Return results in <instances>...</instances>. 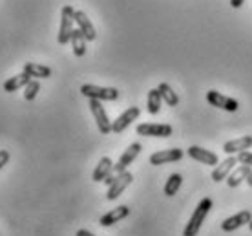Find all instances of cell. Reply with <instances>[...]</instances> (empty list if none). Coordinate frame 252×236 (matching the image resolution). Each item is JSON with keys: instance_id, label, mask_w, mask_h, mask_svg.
Listing matches in <instances>:
<instances>
[{"instance_id": "obj_1", "label": "cell", "mask_w": 252, "mask_h": 236, "mask_svg": "<svg viewBox=\"0 0 252 236\" xmlns=\"http://www.w3.org/2000/svg\"><path fill=\"white\" fill-rule=\"evenodd\" d=\"M210 209H212V200L203 198L201 202H199V205L195 207V211L192 212L189 224H187V227H185V231H183V236H197V233L201 229L203 222H205L207 214L210 212Z\"/></svg>"}, {"instance_id": "obj_2", "label": "cell", "mask_w": 252, "mask_h": 236, "mask_svg": "<svg viewBox=\"0 0 252 236\" xmlns=\"http://www.w3.org/2000/svg\"><path fill=\"white\" fill-rule=\"evenodd\" d=\"M73 24H75V9L71 6H64L61 11V28H59L57 40L59 44L64 46L71 40V33H73Z\"/></svg>"}, {"instance_id": "obj_3", "label": "cell", "mask_w": 252, "mask_h": 236, "mask_svg": "<svg viewBox=\"0 0 252 236\" xmlns=\"http://www.w3.org/2000/svg\"><path fill=\"white\" fill-rule=\"evenodd\" d=\"M81 94L88 99H97V101H115L119 97V90L106 88V86H95V84H82Z\"/></svg>"}, {"instance_id": "obj_4", "label": "cell", "mask_w": 252, "mask_h": 236, "mask_svg": "<svg viewBox=\"0 0 252 236\" xmlns=\"http://www.w3.org/2000/svg\"><path fill=\"white\" fill-rule=\"evenodd\" d=\"M90 110L95 117V123H97V128L101 134H110L112 132V121L108 119V114L104 106H102V101H97V99H90Z\"/></svg>"}, {"instance_id": "obj_5", "label": "cell", "mask_w": 252, "mask_h": 236, "mask_svg": "<svg viewBox=\"0 0 252 236\" xmlns=\"http://www.w3.org/2000/svg\"><path fill=\"white\" fill-rule=\"evenodd\" d=\"M135 130L139 135H146V137H170L174 132L170 125H163V123H141Z\"/></svg>"}, {"instance_id": "obj_6", "label": "cell", "mask_w": 252, "mask_h": 236, "mask_svg": "<svg viewBox=\"0 0 252 236\" xmlns=\"http://www.w3.org/2000/svg\"><path fill=\"white\" fill-rule=\"evenodd\" d=\"M207 102H210V104L216 106V108L227 110V112H238V108H240V102L236 101L234 97L223 96V94L218 92V90H210V92H207Z\"/></svg>"}, {"instance_id": "obj_7", "label": "cell", "mask_w": 252, "mask_h": 236, "mask_svg": "<svg viewBox=\"0 0 252 236\" xmlns=\"http://www.w3.org/2000/svg\"><path fill=\"white\" fill-rule=\"evenodd\" d=\"M141 150H143V145H141V143H132V145L126 148L125 152H123V156L119 158V161H117V163L114 165V174L126 172V169L132 165L133 160L137 158Z\"/></svg>"}, {"instance_id": "obj_8", "label": "cell", "mask_w": 252, "mask_h": 236, "mask_svg": "<svg viewBox=\"0 0 252 236\" xmlns=\"http://www.w3.org/2000/svg\"><path fill=\"white\" fill-rule=\"evenodd\" d=\"M133 181V176L132 172H123V174H117V178H115V181L112 183V185L108 187V192H106V200H110V202H114V200H117L123 194V192L126 191V187L130 185Z\"/></svg>"}, {"instance_id": "obj_9", "label": "cell", "mask_w": 252, "mask_h": 236, "mask_svg": "<svg viewBox=\"0 0 252 236\" xmlns=\"http://www.w3.org/2000/svg\"><path fill=\"white\" fill-rule=\"evenodd\" d=\"M139 114H141V110H139L137 106H130L128 110H125V112H123V114H121L119 117L112 123V132H115V134H121L123 130H126V128L130 127V125L137 119Z\"/></svg>"}, {"instance_id": "obj_10", "label": "cell", "mask_w": 252, "mask_h": 236, "mask_svg": "<svg viewBox=\"0 0 252 236\" xmlns=\"http://www.w3.org/2000/svg\"><path fill=\"white\" fill-rule=\"evenodd\" d=\"M183 150L181 148H168V150H159L150 156V165H164V163H174L183 158Z\"/></svg>"}, {"instance_id": "obj_11", "label": "cell", "mask_w": 252, "mask_h": 236, "mask_svg": "<svg viewBox=\"0 0 252 236\" xmlns=\"http://www.w3.org/2000/svg\"><path fill=\"white\" fill-rule=\"evenodd\" d=\"M252 222V212L251 211H241L234 216L227 218L225 222H221V231L225 233H232V231L240 229L241 225H249Z\"/></svg>"}, {"instance_id": "obj_12", "label": "cell", "mask_w": 252, "mask_h": 236, "mask_svg": "<svg viewBox=\"0 0 252 236\" xmlns=\"http://www.w3.org/2000/svg\"><path fill=\"white\" fill-rule=\"evenodd\" d=\"M187 154H189L192 160L199 161L203 165H210V167L218 165V156H216L214 152H210V150H205V148L197 147V145H190Z\"/></svg>"}, {"instance_id": "obj_13", "label": "cell", "mask_w": 252, "mask_h": 236, "mask_svg": "<svg viewBox=\"0 0 252 236\" xmlns=\"http://www.w3.org/2000/svg\"><path fill=\"white\" fill-rule=\"evenodd\" d=\"M236 163H238V158H236V156H228L227 160L221 161V165L218 163L216 169L212 170V179L218 181V183L223 181V179H227L228 176H230V172L236 169Z\"/></svg>"}, {"instance_id": "obj_14", "label": "cell", "mask_w": 252, "mask_h": 236, "mask_svg": "<svg viewBox=\"0 0 252 236\" xmlns=\"http://www.w3.org/2000/svg\"><path fill=\"white\" fill-rule=\"evenodd\" d=\"M251 148H252V135H243V137H238V139L227 141L223 145V152L232 156L236 152L240 154V152H245V150H251Z\"/></svg>"}, {"instance_id": "obj_15", "label": "cell", "mask_w": 252, "mask_h": 236, "mask_svg": "<svg viewBox=\"0 0 252 236\" xmlns=\"http://www.w3.org/2000/svg\"><path fill=\"white\" fill-rule=\"evenodd\" d=\"M128 214H130V209H128L126 205H119V207H115V209H112V211H108L104 216H101L99 224H101L102 227H110V225L117 224V222H121V220H125Z\"/></svg>"}, {"instance_id": "obj_16", "label": "cell", "mask_w": 252, "mask_h": 236, "mask_svg": "<svg viewBox=\"0 0 252 236\" xmlns=\"http://www.w3.org/2000/svg\"><path fill=\"white\" fill-rule=\"evenodd\" d=\"M75 24L84 33L86 40H95L97 38V32H95L94 24H92V20L88 19V15L84 11H75Z\"/></svg>"}, {"instance_id": "obj_17", "label": "cell", "mask_w": 252, "mask_h": 236, "mask_svg": "<svg viewBox=\"0 0 252 236\" xmlns=\"http://www.w3.org/2000/svg\"><path fill=\"white\" fill-rule=\"evenodd\" d=\"M112 172H114V161L110 160L108 156H104V158H101V161L97 163V167H95L94 174H92V179L99 183V181H104Z\"/></svg>"}, {"instance_id": "obj_18", "label": "cell", "mask_w": 252, "mask_h": 236, "mask_svg": "<svg viewBox=\"0 0 252 236\" xmlns=\"http://www.w3.org/2000/svg\"><path fill=\"white\" fill-rule=\"evenodd\" d=\"M30 81H32V77L28 75L26 71H22V73H19V75H13L4 83V92L13 94V92H17V90H20V88H26Z\"/></svg>"}, {"instance_id": "obj_19", "label": "cell", "mask_w": 252, "mask_h": 236, "mask_svg": "<svg viewBox=\"0 0 252 236\" xmlns=\"http://www.w3.org/2000/svg\"><path fill=\"white\" fill-rule=\"evenodd\" d=\"M252 172V167H247V165H240L236 167L232 172H230V176L227 178V185L228 187H238L241 183V181H247V178L251 176Z\"/></svg>"}, {"instance_id": "obj_20", "label": "cell", "mask_w": 252, "mask_h": 236, "mask_svg": "<svg viewBox=\"0 0 252 236\" xmlns=\"http://www.w3.org/2000/svg\"><path fill=\"white\" fill-rule=\"evenodd\" d=\"M71 50H73V53H75V57H84V53H86V37H84V33L77 28V30H73V33H71Z\"/></svg>"}, {"instance_id": "obj_21", "label": "cell", "mask_w": 252, "mask_h": 236, "mask_svg": "<svg viewBox=\"0 0 252 236\" xmlns=\"http://www.w3.org/2000/svg\"><path fill=\"white\" fill-rule=\"evenodd\" d=\"M24 71L30 77H35V79H48V77H51V68L50 66H44V64L26 63Z\"/></svg>"}, {"instance_id": "obj_22", "label": "cell", "mask_w": 252, "mask_h": 236, "mask_svg": "<svg viewBox=\"0 0 252 236\" xmlns=\"http://www.w3.org/2000/svg\"><path fill=\"white\" fill-rule=\"evenodd\" d=\"M161 104H163V97L159 94V90L158 88L150 90V92H148V97H146V110H148V114H152V115L159 114Z\"/></svg>"}, {"instance_id": "obj_23", "label": "cell", "mask_w": 252, "mask_h": 236, "mask_svg": "<svg viewBox=\"0 0 252 236\" xmlns=\"http://www.w3.org/2000/svg\"><path fill=\"white\" fill-rule=\"evenodd\" d=\"M159 94H161V97H163V101L168 104V106H177V102H179V97H177V94L172 90L170 84L166 83H161L158 86Z\"/></svg>"}, {"instance_id": "obj_24", "label": "cell", "mask_w": 252, "mask_h": 236, "mask_svg": "<svg viewBox=\"0 0 252 236\" xmlns=\"http://www.w3.org/2000/svg\"><path fill=\"white\" fill-rule=\"evenodd\" d=\"M181 183H183V176H181V174H170V178L166 179V183H164V194H166V196L177 194Z\"/></svg>"}, {"instance_id": "obj_25", "label": "cell", "mask_w": 252, "mask_h": 236, "mask_svg": "<svg viewBox=\"0 0 252 236\" xmlns=\"http://www.w3.org/2000/svg\"><path fill=\"white\" fill-rule=\"evenodd\" d=\"M38 90H40V83H38L37 79H32V81L28 83V86L24 88V99L26 101H33V99L37 97Z\"/></svg>"}, {"instance_id": "obj_26", "label": "cell", "mask_w": 252, "mask_h": 236, "mask_svg": "<svg viewBox=\"0 0 252 236\" xmlns=\"http://www.w3.org/2000/svg\"><path fill=\"white\" fill-rule=\"evenodd\" d=\"M238 163L240 165H247V167H252V152L251 150H245V152H240L238 156Z\"/></svg>"}, {"instance_id": "obj_27", "label": "cell", "mask_w": 252, "mask_h": 236, "mask_svg": "<svg viewBox=\"0 0 252 236\" xmlns=\"http://www.w3.org/2000/svg\"><path fill=\"white\" fill-rule=\"evenodd\" d=\"M7 161H9V152L7 150H0V170L4 169V165H6Z\"/></svg>"}, {"instance_id": "obj_28", "label": "cell", "mask_w": 252, "mask_h": 236, "mask_svg": "<svg viewBox=\"0 0 252 236\" xmlns=\"http://www.w3.org/2000/svg\"><path fill=\"white\" fill-rule=\"evenodd\" d=\"M115 178H117V174L112 172V174H110V176H108L106 179H104V183H106V185L110 187V185H112V183H114V181H115Z\"/></svg>"}, {"instance_id": "obj_29", "label": "cell", "mask_w": 252, "mask_h": 236, "mask_svg": "<svg viewBox=\"0 0 252 236\" xmlns=\"http://www.w3.org/2000/svg\"><path fill=\"white\" fill-rule=\"evenodd\" d=\"M243 2H245V0H230V6H232L234 9H238V7L243 6Z\"/></svg>"}, {"instance_id": "obj_30", "label": "cell", "mask_w": 252, "mask_h": 236, "mask_svg": "<svg viewBox=\"0 0 252 236\" xmlns=\"http://www.w3.org/2000/svg\"><path fill=\"white\" fill-rule=\"evenodd\" d=\"M75 236H95V235L94 233H90V231H86V229H79Z\"/></svg>"}, {"instance_id": "obj_31", "label": "cell", "mask_w": 252, "mask_h": 236, "mask_svg": "<svg viewBox=\"0 0 252 236\" xmlns=\"http://www.w3.org/2000/svg\"><path fill=\"white\" fill-rule=\"evenodd\" d=\"M247 185H249V187H252V172H251V176H249V178H247Z\"/></svg>"}, {"instance_id": "obj_32", "label": "cell", "mask_w": 252, "mask_h": 236, "mask_svg": "<svg viewBox=\"0 0 252 236\" xmlns=\"http://www.w3.org/2000/svg\"><path fill=\"white\" fill-rule=\"evenodd\" d=\"M249 229H251V231H252V222H251V224H249Z\"/></svg>"}]
</instances>
